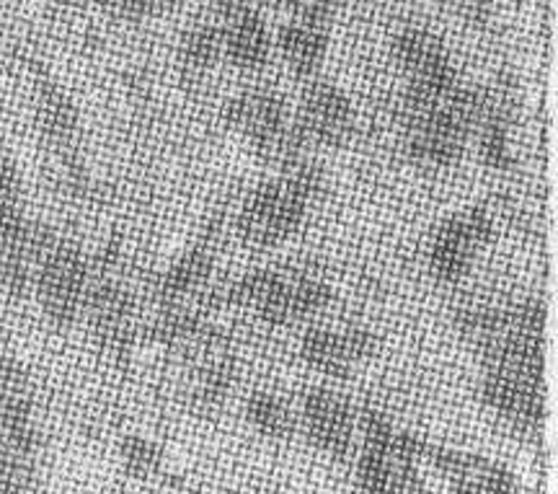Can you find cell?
Returning <instances> with one entry per match:
<instances>
[{"mask_svg":"<svg viewBox=\"0 0 558 494\" xmlns=\"http://www.w3.org/2000/svg\"><path fill=\"white\" fill-rule=\"evenodd\" d=\"M94 262L83 252L78 241L39 226L37 249H34L32 290L47 324L54 329H70L83 318Z\"/></svg>","mask_w":558,"mask_h":494,"instance_id":"1","label":"cell"},{"mask_svg":"<svg viewBox=\"0 0 558 494\" xmlns=\"http://www.w3.org/2000/svg\"><path fill=\"white\" fill-rule=\"evenodd\" d=\"M481 401L501 427L522 443L538 445L546 422V375L484 368Z\"/></svg>","mask_w":558,"mask_h":494,"instance_id":"2","label":"cell"},{"mask_svg":"<svg viewBox=\"0 0 558 494\" xmlns=\"http://www.w3.org/2000/svg\"><path fill=\"white\" fill-rule=\"evenodd\" d=\"M311 207V202L300 197L284 179L271 177L243 200L235 215V233L246 246L269 252L300 231Z\"/></svg>","mask_w":558,"mask_h":494,"instance_id":"3","label":"cell"},{"mask_svg":"<svg viewBox=\"0 0 558 494\" xmlns=\"http://www.w3.org/2000/svg\"><path fill=\"white\" fill-rule=\"evenodd\" d=\"M494 233L497 226L486 207H465L439 220L427 243L429 275L439 285H460L471 275Z\"/></svg>","mask_w":558,"mask_h":494,"instance_id":"4","label":"cell"},{"mask_svg":"<svg viewBox=\"0 0 558 494\" xmlns=\"http://www.w3.org/2000/svg\"><path fill=\"white\" fill-rule=\"evenodd\" d=\"M83 318L101 352L111 358H128L132 352L137 339V305L128 285L111 275V269L94 267Z\"/></svg>","mask_w":558,"mask_h":494,"instance_id":"5","label":"cell"},{"mask_svg":"<svg viewBox=\"0 0 558 494\" xmlns=\"http://www.w3.org/2000/svg\"><path fill=\"white\" fill-rule=\"evenodd\" d=\"M393 60L407 79V94L403 96H409V99H439L460 81L445 41L427 29H418V26H409V29L396 34Z\"/></svg>","mask_w":558,"mask_h":494,"instance_id":"6","label":"cell"},{"mask_svg":"<svg viewBox=\"0 0 558 494\" xmlns=\"http://www.w3.org/2000/svg\"><path fill=\"white\" fill-rule=\"evenodd\" d=\"M292 122L313 150L339 148L354 130L352 99L341 92L337 83L311 79L305 81L303 92H300Z\"/></svg>","mask_w":558,"mask_h":494,"instance_id":"7","label":"cell"},{"mask_svg":"<svg viewBox=\"0 0 558 494\" xmlns=\"http://www.w3.org/2000/svg\"><path fill=\"white\" fill-rule=\"evenodd\" d=\"M298 430L333 461H347L354 454L357 412L339 391L329 386L311 388L298 412Z\"/></svg>","mask_w":558,"mask_h":494,"instance_id":"8","label":"cell"},{"mask_svg":"<svg viewBox=\"0 0 558 494\" xmlns=\"http://www.w3.org/2000/svg\"><path fill=\"white\" fill-rule=\"evenodd\" d=\"M331 285L308 269L279 267V275L254 313L269 326L316 324V318L331 303Z\"/></svg>","mask_w":558,"mask_h":494,"instance_id":"9","label":"cell"},{"mask_svg":"<svg viewBox=\"0 0 558 494\" xmlns=\"http://www.w3.org/2000/svg\"><path fill=\"white\" fill-rule=\"evenodd\" d=\"M375 352V337L362 326L308 324L300 339L303 363L331 381L347 378L362 360Z\"/></svg>","mask_w":558,"mask_h":494,"instance_id":"10","label":"cell"},{"mask_svg":"<svg viewBox=\"0 0 558 494\" xmlns=\"http://www.w3.org/2000/svg\"><path fill=\"white\" fill-rule=\"evenodd\" d=\"M222 220H213L205 233L199 236L192 246H186L177 260H173L158 280L153 282V301L158 303H179L192 301L202 290L213 282L215 264H218V236Z\"/></svg>","mask_w":558,"mask_h":494,"instance_id":"11","label":"cell"},{"mask_svg":"<svg viewBox=\"0 0 558 494\" xmlns=\"http://www.w3.org/2000/svg\"><path fill=\"white\" fill-rule=\"evenodd\" d=\"M218 21L222 32V60L230 68L251 75L269 65L271 52H275V37H271L259 9L230 13Z\"/></svg>","mask_w":558,"mask_h":494,"instance_id":"12","label":"cell"},{"mask_svg":"<svg viewBox=\"0 0 558 494\" xmlns=\"http://www.w3.org/2000/svg\"><path fill=\"white\" fill-rule=\"evenodd\" d=\"M357 486L362 494H424V477L414 458L401 450L365 448L357 458Z\"/></svg>","mask_w":558,"mask_h":494,"instance_id":"13","label":"cell"},{"mask_svg":"<svg viewBox=\"0 0 558 494\" xmlns=\"http://www.w3.org/2000/svg\"><path fill=\"white\" fill-rule=\"evenodd\" d=\"M0 494H39L37 422L0 427Z\"/></svg>","mask_w":558,"mask_h":494,"instance_id":"14","label":"cell"},{"mask_svg":"<svg viewBox=\"0 0 558 494\" xmlns=\"http://www.w3.org/2000/svg\"><path fill=\"white\" fill-rule=\"evenodd\" d=\"M292 120L288 101L271 88H246L228 101L226 122L230 130L239 132L248 143L262 141L269 132H275Z\"/></svg>","mask_w":558,"mask_h":494,"instance_id":"15","label":"cell"},{"mask_svg":"<svg viewBox=\"0 0 558 494\" xmlns=\"http://www.w3.org/2000/svg\"><path fill=\"white\" fill-rule=\"evenodd\" d=\"M275 47L282 55L284 65L298 79H318V71L324 68L326 55H329V26L308 24V21H288L284 26H279Z\"/></svg>","mask_w":558,"mask_h":494,"instance_id":"16","label":"cell"},{"mask_svg":"<svg viewBox=\"0 0 558 494\" xmlns=\"http://www.w3.org/2000/svg\"><path fill=\"white\" fill-rule=\"evenodd\" d=\"M37 124L50 148L58 150L62 161H73L78 143V109L70 96L54 83H39L37 92Z\"/></svg>","mask_w":558,"mask_h":494,"instance_id":"17","label":"cell"},{"mask_svg":"<svg viewBox=\"0 0 558 494\" xmlns=\"http://www.w3.org/2000/svg\"><path fill=\"white\" fill-rule=\"evenodd\" d=\"M34 422L32 375L16 358H0V427Z\"/></svg>","mask_w":558,"mask_h":494,"instance_id":"18","label":"cell"},{"mask_svg":"<svg viewBox=\"0 0 558 494\" xmlns=\"http://www.w3.org/2000/svg\"><path fill=\"white\" fill-rule=\"evenodd\" d=\"M246 420L256 433L269 441H290L298 433V412L292 409V403L267 388H259L248 396Z\"/></svg>","mask_w":558,"mask_h":494,"instance_id":"19","label":"cell"},{"mask_svg":"<svg viewBox=\"0 0 558 494\" xmlns=\"http://www.w3.org/2000/svg\"><path fill=\"white\" fill-rule=\"evenodd\" d=\"M251 148H254L256 161L267 166L269 171H275V177L295 169L298 164L313 158V148L308 145V141L300 135V130L295 128V122L292 120L288 124H282L279 130L269 132V135L262 137V141L251 143Z\"/></svg>","mask_w":558,"mask_h":494,"instance_id":"20","label":"cell"},{"mask_svg":"<svg viewBox=\"0 0 558 494\" xmlns=\"http://www.w3.org/2000/svg\"><path fill=\"white\" fill-rule=\"evenodd\" d=\"M179 62L192 75H205L222 62L220 21H197L181 34Z\"/></svg>","mask_w":558,"mask_h":494,"instance_id":"21","label":"cell"},{"mask_svg":"<svg viewBox=\"0 0 558 494\" xmlns=\"http://www.w3.org/2000/svg\"><path fill=\"white\" fill-rule=\"evenodd\" d=\"M24 210V190L11 156L0 145V236L21 233L29 226Z\"/></svg>","mask_w":558,"mask_h":494,"instance_id":"22","label":"cell"},{"mask_svg":"<svg viewBox=\"0 0 558 494\" xmlns=\"http://www.w3.org/2000/svg\"><path fill=\"white\" fill-rule=\"evenodd\" d=\"M120 463L128 477L137 479V482H148L163 469V450L145 435H124L120 443Z\"/></svg>","mask_w":558,"mask_h":494,"instance_id":"23","label":"cell"},{"mask_svg":"<svg viewBox=\"0 0 558 494\" xmlns=\"http://www.w3.org/2000/svg\"><path fill=\"white\" fill-rule=\"evenodd\" d=\"M284 11L290 21H308V24L331 26L333 19V0H267Z\"/></svg>","mask_w":558,"mask_h":494,"instance_id":"24","label":"cell"},{"mask_svg":"<svg viewBox=\"0 0 558 494\" xmlns=\"http://www.w3.org/2000/svg\"><path fill=\"white\" fill-rule=\"evenodd\" d=\"M179 0H101V5H107L109 11L120 13L128 19H143V16H156L177 5Z\"/></svg>","mask_w":558,"mask_h":494,"instance_id":"25","label":"cell"},{"mask_svg":"<svg viewBox=\"0 0 558 494\" xmlns=\"http://www.w3.org/2000/svg\"><path fill=\"white\" fill-rule=\"evenodd\" d=\"M209 3H213L215 16L226 19V16H230V13L256 9V3H259V0H209Z\"/></svg>","mask_w":558,"mask_h":494,"instance_id":"26","label":"cell"}]
</instances>
